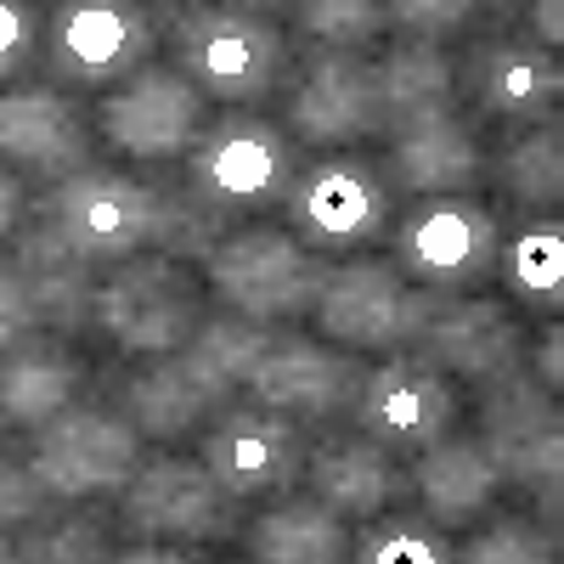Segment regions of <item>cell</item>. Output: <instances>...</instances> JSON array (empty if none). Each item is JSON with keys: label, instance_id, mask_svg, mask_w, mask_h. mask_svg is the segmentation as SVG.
I'll list each match as a JSON object with an SVG mask.
<instances>
[{"label": "cell", "instance_id": "obj_1", "mask_svg": "<svg viewBox=\"0 0 564 564\" xmlns=\"http://www.w3.org/2000/svg\"><path fill=\"white\" fill-rule=\"evenodd\" d=\"M34 220L79 265H124L141 249L186 260V254H209L220 243L215 238L220 226L204 220L193 204H170L148 181H135L124 170H102V164H90L74 181L52 186L34 204Z\"/></svg>", "mask_w": 564, "mask_h": 564}, {"label": "cell", "instance_id": "obj_2", "mask_svg": "<svg viewBox=\"0 0 564 564\" xmlns=\"http://www.w3.org/2000/svg\"><path fill=\"white\" fill-rule=\"evenodd\" d=\"M294 186V148L265 113H220L186 153V193L215 226L265 215Z\"/></svg>", "mask_w": 564, "mask_h": 564}, {"label": "cell", "instance_id": "obj_3", "mask_svg": "<svg viewBox=\"0 0 564 564\" xmlns=\"http://www.w3.org/2000/svg\"><path fill=\"white\" fill-rule=\"evenodd\" d=\"M175 74L215 102H260L289 79V40L260 12L181 7L170 23Z\"/></svg>", "mask_w": 564, "mask_h": 564}, {"label": "cell", "instance_id": "obj_4", "mask_svg": "<svg viewBox=\"0 0 564 564\" xmlns=\"http://www.w3.org/2000/svg\"><path fill=\"white\" fill-rule=\"evenodd\" d=\"M327 271L334 265L322 254H311L294 231H276V226H243V231H231V238H220L209 249L215 300L254 327L316 311Z\"/></svg>", "mask_w": 564, "mask_h": 564}, {"label": "cell", "instance_id": "obj_5", "mask_svg": "<svg viewBox=\"0 0 564 564\" xmlns=\"http://www.w3.org/2000/svg\"><path fill=\"white\" fill-rule=\"evenodd\" d=\"M90 316L124 356H175L204 327V294L170 254H135L90 289Z\"/></svg>", "mask_w": 564, "mask_h": 564}, {"label": "cell", "instance_id": "obj_6", "mask_svg": "<svg viewBox=\"0 0 564 564\" xmlns=\"http://www.w3.org/2000/svg\"><path fill=\"white\" fill-rule=\"evenodd\" d=\"M401 356H417L423 367H435L441 379L491 384V379L520 367V327H513V316L497 300L417 289Z\"/></svg>", "mask_w": 564, "mask_h": 564}, {"label": "cell", "instance_id": "obj_7", "mask_svg": "<svg viewBox=\"0 0 564 564\" xmlns=\"http://www.w3.org/2000/svg\"><path fill=\"white\" fill-rule=\"evenodd\" d=\"M289 226L294 238L322 254V260H345L367 249L379 231L390 226V186L361 153H327L311 170L294 175L289 186Z\"/></svg>", "mask_w": 564, "mask_h": 564}, {"label": "cell", "instance_id": "obj_8", "mask_svg": "<svg viewBox=\"0 0 564 564\" xmlns=\"http://www.w3.org/2000/svg\"><path fill=\"white\" fill-rule=\"evenodd\" d=\"M497 215L475 198H417L395 226V271L430 294H468L497 271Z\"/></svg>", "mask_w": 564, "mask_h": 564}, {"label": "cell", "instance_id": "obj_9", "mask_svg": "<svg viewBox=\"0 0 564 564\" xmlns=\"http://www.w3.org/2000/svg\"><path fill=\"white\" fill-rule=\"evenodd\" d=\"M135 468H141V435L102 406H68L34 430L29 475L40 497L79 502V497L124 491L135 480Z\"/></svg>", "mask_w": 564, "mask_h": 564}, {"label": "cell", "instance_id": "obj_10", "mask_svg": "<svg viewBox=\"0 0 564 564\" xmlns=\"http://www.w3.org/2000/svg\"><path fill=\"white\" fill-rule=\"evenodd\" d=\"M153 18L124 0H63L45 18V74L63 85H124L153 63Z\"/></svg>", "mask_w": 564, "mask_h": 564}, {"label": "cell", "instance_id": "obj_11", "mask_svg": "<svg viewBox=\"0 0 564 564\" xmlns=\"http://www.w3.org/2000/svg\"><path fill=\"white\" fill-rule=\"evenodd\" d=\"M480 446L497 463V475L513 486L547 491V513L558 508V463H564V435H558V406L553 395L525 379L520 367L502 379L480 384Z\"/></svg>", "mask_w": 564, "mask_h": 564}, {"label": "cell", "instance_id": "obj_12", "mask_svg": "<svg viewBox=\"0 0 564 564\" xmlns=\"http://www.w3.org/2000/svg\"><path fill=\"white\" fill-rule=\"evenodd\" d=\"M97 124L124 159L175 164V159L193 153V141L204 135V97L175 68L148 63L97 108Z\"/></svg>", "mask_w": 564, "mask_h": 564}, {"label": "cell", "instance_id": "obj_13", "mask_svg": "<svg viewBox=\"0 0 564 564\" xmlns=\"http://www.w3.org/2000/svg\"><path fill=\"white\" fill-rule=\"evenodd\" d=\"M452 417H457L452 384L417 356H390L356 390V430L367 441H379L390 457L430 452L435 441L452 435Z\"/></svg>", "mask_w": 564, "mask_h": 564}, {"label": "cell", "instance_id": "obj_14", "mask_svg": "<svg viewBox=\"0 0 564 564\" xmlns=\"http://www.w3.org/2000/svg\"><path fill=\"white\" fill-rule=\"evenodd\" d=\"M226 491L198 457H148L135 468V480L124 486L119 520L130 542H209L226 531Z\"/></svg>", "mask_w": 564, "mask_h": 564}, {"label": "cell", "instance_id": "obj_15", "mask_svg": "<svg viewBox=\"0 0 564 564\" xmlns=\"http://www.w3.org/2000/svg\"><path fill=\"white\" fill-rule=\"evenodd\" d=\"M406 316H412V289L390 260H339L327 271L316 294V327L334 350L350 356H379L406 345Z\"/></svg>", "mask_w": 564, "mask_h": 564}, {"label": "cell", "instance_id": "obj_16", "mask_svg": "<svg viewBox=\"0 0 564 564\" xmlns=\"http://www.w3.org/2000/svg\"><path fill=\"white\" fill-rule=\"evenodd\" d=\"M198 463L215 475L226 497H282L305 475V435L294 417L238 406L215 417Z\"/></svg>", "mask_w": 564, "mask_h": 564}, {"label": "cell", "instance_id": "obj_17", "mask_svg": "<svg viewBox=\"0 0 564 564\" xmlns=\"http://www.w3.org/2000/svg\"><path fill=\"white\" fill-rule=\"evenodd\" d=\"M361 379L367 372L350 350L316 345L300 334H271L243 390L254 395L260 412L276 417H334L339 406H356Z\"/></svg>", "mask_w": 564, "mask_h": 564}, {"label": "cell", "instance_id": "obj_18", "mask_svg": "<svg viewBox=\"0 0 564 564\" xmlns=\"http://www.w3.org/2000/svg\"><path fill=\"white\" fill-rule=\"evenodd\" d=\"M0 164L18 181L63 186L90 170V130L68 97L45 85H18L0 97Z\"/></svg>", "mask_w": 564, "mask_h": 564}, {"label": "cell", "instance_id": "obj_19", "mask_svg": "<svg viewBox=\"0 0 564 564\" xmlns=\"http://www.w3.org/2000/svg\"><path fill=\"white\" fill-rule=\"evenodd\" d=\"M289 124L311 148H345L384 130L379 113V74L361 52H316L300 74V90L289 102Z\"/></svg>", "mask_w": 564, "mask_h": 564}, {"label": "cell", "instance_id": "obj_20", "mask_svg": "<svg viewBox=\"0 0 564 564\" xmlns=\"http://www.w3.org/2000/svg\"><path fill=\"white\" fill-rule=\"evenodd\" d=\"M300 480H311V497L322 508H334L339 520H379L390 502H401L412 491V475L361 430L356 435L350 430L322 435L316 452H305Z\"/></svg>", "mask_w": 564, "mask_h": 564}, {"label": "cell", "instance_id": "obj_21", "mask_svg": "<svg viewBox=\"0 0 564 564\" xmlns=\"http://www.w3.org/2000/svg\"><path fill=\"white\" fill-rule=\"evenodd\" d=\"M406 475H412V491L423 502V520H435L446 536L480 525L497 508V491H502L497 463L486 457V446L475 435L435 441L430 452H417V463L406 468Z\"/></svg>", "mask_w": 564, "mask_h": 564}, {"label": "cell", "instance_id": "obj_22", "mask_svg": "<svg viewBox=\"0 0 564 564\" xmlns=\"http://www.w3.org/2000/svg\"><path fill=\"white\" fill-rule=\"evenodd\" d=\"M390 175L412 198H468L480 181V141L457 108L435 113L390 135Z\"/></svg>", "mask_w": 564, "mask_h": 564}, {"label": "cell", "instance_id": "obj_23", "mask_svg": "<svg viewBox=\"0 0 564 564\" xmlns=\"http://www.w3.org/2000/svg\"><path fill=\"white\" fill-rule=\"evenodd\" d=\"M79 390V356L57 339V334H34L18 339L0 356V423L12 430H40L57 412L74 406Z\"/></svg>", "mask_w": 564, "mask_h": 564}, {"label": "cell", "instance_id": "obj_24", "mask_svg": "<svg viewBox=\"0 0 564 564\" xmlns=\"http://www.w3.org/2000/svg\"><path fill=\"white\" fill-rule=\"evenodd\" d=\"M124 423L135 435H148V441H186L193 430H204L215 412V401L193 384V372L181 367V356H153L148 367H135L130 379H124Z\"/></svg>", "mask_w": 564, "mask_h": 564}, {"label": "cell", "instance_id": "obj_25", "mask_svg": "<svg viewBox=\"0 0 564 564\" xmlns=\"http://www.w3.org/2000/svg\"><path fill=\"white\" fill-rule=\"evenodd\" d=\"M379 74V113H384V130H406V124H423L435 113H452V97H457V74L446 63L441 45H423V40H395L390 52L372 63Z\"/></svg>", "mask_w": 564, "mask_h": 564}, {"label": "cell", "instance_id": "obj_26", "mask_svg": "<svg viewBox=\"0 0 564 564\" xmlns=\"http://www.w3.org/2000/svg\"><path fill=\"white\" fill-rule=\"evenodd\" d=\"M254 564H350V531L316 497H282L249 525Z\"/></svg>", "mask_w": 564, "mask_h": 564}, {"label": "cell", "instance_id": "obj_27", "mask_svg": "<svg viewBox=\"0 0 564 564\" xmlns=\"http://www.w3.org/2000/svg\"><path fill=\"white\" fill-rule=\"evenodd\" d=\"M480 74V108L513 124H542L564 90V74L536 45H491L475 63Z\"/></svg>", "mask_w": 564, "mask_h": 564}, {"label": "cell", "instance_id": "obj_28", "mask_svg": "<svg viewBox=\"0 0 564 564\" xmlns=\"http://www.w3.org/2000/svg\"><path fill=\"white\" fill-rule=\"evenodd\" d=\"M18 282H23V294L34 305V322L45 327H74L79 316H90V265H79L52 231H45L34 220V231L18 243V260L7 265Z\"/></svg>", "mask_w": 564, "mask_h": 564}, {"label": "cell", "instance_id": "obj_29", "mask_svg": "<svg viewBox=\"0 0 564 564\" xmlns=\"http://www.w3.org/2000/svg\"><path fill=\"white\" fill-rule=\"evenodd\" d=\"M265 339H271V327H254L243 316H215L175 356H181L186 372H193V384L215 401V412H231V395L249 384V372H254Z\"/></svg>", "mask_w": 564, "mask_h": 564}, {"label": "cell", "instance_id": "obj_30", "mask_svg": "<svg viewBox=\"0 0 564 564\" xmlns=\"http://www.w3.org/2000/svg\"><path fill=\"white\" fill-rule=\"evenodd\" d=\"M497 265L508 276V289L536 311H558L564 300V226L558 220H531L525 231L497 249Z\"/></svg>", "mask_w": 564, "mask_h": 564}, {"label": "cell", "instance_id": "obj_31", "mask_svg": "<svg viewBox=\"0 0 564 564\" xmlns=\"http://www.w3.org/2000/svg\"><path fill=\"white\" fill-rule=\"evenodd\" d=\"M350 564H457V553L435 520L401 508L384 520H367V531L350 542Z\"/></svg>", "mask_w": 564, "mask_h": 564}, {"label": "cell", "instance_id": "obj_32", "mask_svg": "<svg viewBox=\"0 0 564 564\" xmlns=\"http://www.w3.org/2000/svg\"><path fill=\"white\" fill-rule=\"evenodd\" d=\"M497 181H502L520 204H531V209L558 204V193H564V148H558V130H553V124H536L531 135L508 141V153L497 159Z\"/></svg>", "mask_w": 564, "mask_h": 564}, {"label": "cell", "instance_id": "obj_33", "mask_svg": "<svg viewBox=\"0 0 564 564\" xmlns=\"http://www.w3.org/2000/svg\"><path fill=\"white\" fill-rule=\"evenodd\" d=\"M23 564H113V542L97 513H57L18 536Z\"/></svg>", "mask_w": 564, "mask_h": 564}, {"label": "cell", "instance_id": "obj_34", "mask_svg": "<svg viewBox=\"0 0 564 564\" xmlns=\"http://www.w3.org/2000/svg\"><path fill=\"white\" fill-rule=\"evenodd\" d=\"M457 564H553V536L520 513H486V525L463 542Z\"/></svg>", "mask_w": 564, "mask_h": 564}, {"label": "cell", "instance_id": "obj_35", "mask_svg": "<svg viewBox=\"0 0 564 564\" xmlns=\"http://www.w3.org/2000/svg\"><path fill=\"white\" fill-rule=\"evenodd\" d=\"M300 29L311 40H322V52H361L384 29V7H367V0H316V7H300Z\"/></svg>", "mask_w": 564, "mask_h": 564}, {"label": "cell", "instance_id": "obj_36", "mask_svg": "<svg viewBox=\"0 0 564 564\" xmlns=\"http://www.w3.org/2000/svg\"><path fill=\"white\" fill-rule=\"evenodd\" d=\"M401 40H423V45H441L452 34H463V23L475 18V7H446V0H401V7L384 12Z\"/></svg>", "mask_w": 564, "mask_h": 564}, {"label": "cell", "instance_id": "obj_37", "mask_svg": "<svg viewBox=\"0 0 564 564\" xmlns=\"http://www.w3.org/2000/svg\"><path fill=\"white\" fill-rule=\"evenodd\" d=\"M40 45V12L23 0H0V79H18L34 63Z\"/></svg>", "mask_w": 564, "mask_h": 564}, {"label": "cell", "instance_id": "obj_38", "mask_svg": "<svg viewBox=\"0 0 564 564\" xmlns=\"http://www.w3.org/2000/svg\"><path fill=\"white\" fill-rule=\"evenodd\" d=\"M34 513H40V486H34V475H29V468H18V463H0V536L18 531V525H29Z\"/></svg>", "mask_w": 564, "mask_h": 564}, {"label": "cell", "instance_id": "obj_39", "mask_svg": "<svg viewBox=\"0 0 564 564\" xmlns=\"http://www.w3.org/2000/svg\"><path fill=\"white\" fill-rule=\"evenodd\" d=\"M34 305H29V294H23V282L12 276V271H0V356H7L18 339H29L34 334Z\"/></svg>", "mask_w": 564, "mask_h": 564}, {"label": "cell", "instance_id": "obj_40", "mask_svg": "<svg viewBox=\"0 0 564 564\" xmlns=\"http://www.w3.org/2000/svg\"><path fill=\"white\" fill-rule=\"evenodd\" d=\"M18 220H23V181L0 164V243L18 231Z\"/></svg>", "mask_w": 564, "mask_h": 564}, {"label": "cell", "instance_id": "obj_41", "mask_svg": "<svg viewBox=\"0 0 564 564\" xmlns=\"http://www.w3.org/2000/svg\"><path fill=\"white\" fill-rule=\"evenodd\" d=\"M113 564H193L181 547H164V542H135L130 553H113Z\"/></svg>", "mask_w": 564, "mask_h": 564}, {"label": "cell", "instance_id": "obj_42", "mask_svg": "<svg viewBox=\"0 0 564 564\" xmlns=\"http://www.w3.org/2000/svg\"><path fill=\"white\" fill-rule=\"evenodd\" d=\"M558 334H547V345H542V390H553L558 384Z\"/></svg>", "mask_w": 564, "mask_h": 564}, {"label": "cell", "instance_id": "obj_43", "mask_svg": "<svg viewBox=\"0 0 564 564\" xmlns=\"http://www.w3.org/2000/svg\"><path fill=\"white\" fill-rule=\"evenodd\" d=\"M531 18H536V29H542L547 40H558V7H553V0H547V7H536Z\"/></svg>", "mask_w": 564, "mask_h": 564}, {"label": "cell", "instance_id": "obj_44", "mask_svg": "<svg viewBox=\"0 0 564 564\" xmlns=\"http://www.w3.org/2000/svg\"><path fill=\"white\" fill-rule=\"evenodd\" d=\"M0 564H23V558H18V547H12L7 536H0Z\"/></svg>", "mask_w": 564, "mask_h": 564}]
</instances>
